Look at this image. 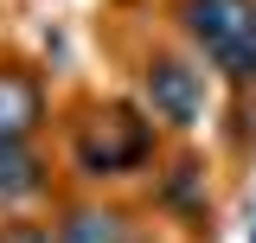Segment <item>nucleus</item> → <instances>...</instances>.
Segmentation results:
<instances>
[{"instance_id":"1","label":"nucleus","mask_w":256,"mask_h":243,"mask_svg":"<svg viewBox=\"0 0 256 243\" xmlns=\"http://www.w3.org/2000/svg\"><path fill=\"white\" fill-rule=\"evenodd\" d=\"M160 128L141 102H96L84 122H70V166L77 180H128V173H148L160 154Z\"/></svg>"},{"instance_id":"2","label":"nucleus","mask_w":256,"mask_h":243,"mask_svg":"<svg viewBox=\"0 0 256 243\" xmlns=\"http://www.w3.org/2000/svg\"><path fill=\"white\" fill-rule=\"evenodd\" d=\"M186 45L230 90H256V0H173Z\"/></svg>"},{"instance_id":"3","label":"nucleus","mask_w":256,"mask_h":243,"mask_svg":"<svg viewBox=\"0 0 256 243\" xmlns=\"http://www.w3.org/2000/svg\"><path fill=\"white\" fill-rule=\"evenodd\" d=\"M205 58L198 52H173L160 45L141 58V109L166 128V134H192L205 122Z\"/></svg>"},{"instance_id":"4","label":"nucleus","mask_w":256,"mask_h":243,"mask_svg":"<svg viewBox=\"0 0 256 243\" xmlns=\"http://www.w3.org/2000/svg\"><path fill=\"white\" fill-rule=\"evenodd\" d=\"M45 122H52L45 84L20 64H0V141H38Z\"/></svg>"},{"instance_id":"5","label":"nucleus","mask_w":256,"mask_h":243,"mask_svg":"<svg viewBox=\"0 0 256 243\" xmlns=\"http://www.w3.org/2000/svg\"><path fill=\"white\" fill-rule=\"evenodd\" d=\"M52 192V160L38 154V141H0V212L20 218Z\"/></svg>"},{"instance_id":"6","label":"nucleus","mask_w":256,"mask_h":243,"mask_svg":"<svg viewBox=\"0 0 256 243\" xmlns=\"http://www.w3.org/2000/svg\"><path fill=\"white\" fill-rule=\"evenodd\" d=\"M154 205L166 218H186V224H205L212 218V186H205V160L198 154H180L173 166L154 173Z\"/></svg>"},{"instance_id":"7","label":"nucleus","mask_w":256,"mask_h":243,"mask_svg":"<svg viewBox=\"0 0 256 243\" xmlns=\"http://www.w3.org/2000/svg\"><path fill=\"white\" fill-rule=\"evenodd\" d=\"M58 230L64 243H134V224H128V212H116V205H64L58 212Z\"/></svg>"},{"instance_id":"8","label":"nucleus","mask_w":256,"mask_h":243,"mask_svg":"<svg viewBox=\"0 0 256 243\" xmlns=\"http://www.w3.org/2000/svg\"><path fill=\"white\" fill-rule=\"evenodd\" d=\"M0 243H64V230L58 224H45V218H6V224H0Z\"/></svg>"}]
</instances>
